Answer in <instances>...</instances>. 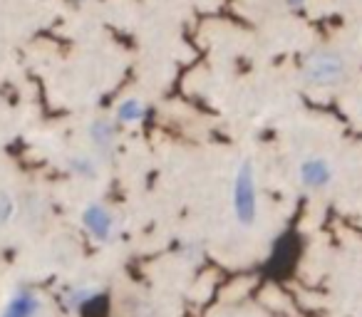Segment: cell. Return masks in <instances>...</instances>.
<instances>
[{"instance_id":"cell-6","label":"cell","mask_w":362,"mask_h":317,"mask_svg":"<svg viewBox=\"0 0 362 317\" xmlns=\"http://www.w3.org/2000/svg\"><path fill=\"white\" fill-rule=\"evenodd\" d=\"M335 3H345V6H355V3H362V0H335Z\"/></svg>"},{"instance_id":"cell-7","label":"cell","mask_w":362,"mask_h":317,"mask_svg":"<svg viewBox=\"0 0 362 317\" xmlns=\"http://www.w3.org/2000/svg\"><path fill=\"white\" fill-rule=\"evenodd\" d=\"M268 3H276V0H268Z\"/></svg>"},{"instance_id":"cell-5","label":"cell","mask_w":362,"mask_h":317,"mask_svg":"<svg viewBox=\"0 0 362 317\" xmlns=\"http://www.w3.org/2000/svg\"><path fill=\"white\" fill-rule=\"evenodd\" d=\"M211 317H268V315H263V312L256 310V307L236 305V307H223V310L214 312Z\"/></svg>"},{"instance_id":"cell-2","label":"cell","mask_w":362,"mask_h":317,"mask_svg":"<svg viewBox=\"0 0 362 317\" xmlns=\"http://www.w3.org/2000/svg\"><path fill=\"white\" fill-rule=\"evenodd\" d=\"M298 177H300V184L308 191H322L332 181V167L322 156H308L298 169Z\"/></svg>"},{"instance_id":"cell-3","label":"cell","mask_w":362,"mask_h":317,"mask_svg":"<svg viewBox=\"0 0 362 317\" xmlns=\"http://www.w3.org/2000/svg\"><path fill=\"white\" fill-rule=\"evenodd\" d=\"M117 317H161V312L146 295L127 292L117 300Z\"/></svg>"},{"instance_id":"cell-4","label":"cell","mask_w":362,"mask_h":317,"mask_svg":"<svg viewBox=\"0 0 362 317\" xmlns=\"http://www.w3.org/2000/svg\"><path fill=\"white\" fill-rule=\"evenodd\" d=\"M90 141L97 154H107L115 146V126L110 121H95L90 126Z\"/></svg>"},{"instance_id":"cell-1","label":"cell","mask_w":362,"mask_h":317,"mask_svg":"<svg viewBox=\"0 0 362 317\" xmlns=\"http://www.w3.org/2000/svg\"><path fill=\"white\" fill-rule=\"evenodd\" d=\"M352 60L340 47H315L303 57L300 80L313 90H337L352 80Z\"/></svg>"}]
</instances>
